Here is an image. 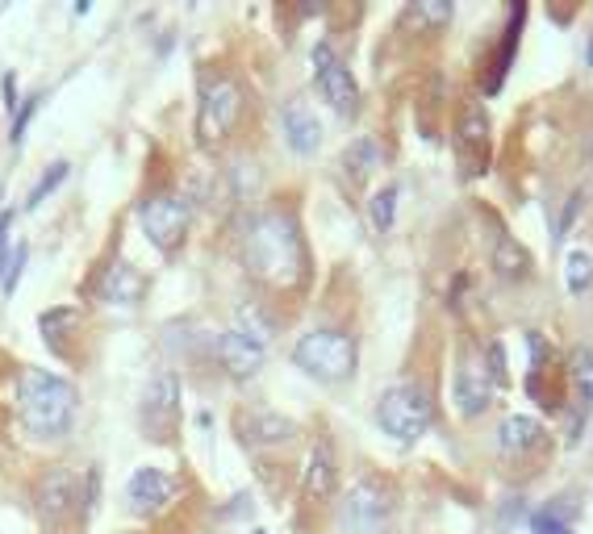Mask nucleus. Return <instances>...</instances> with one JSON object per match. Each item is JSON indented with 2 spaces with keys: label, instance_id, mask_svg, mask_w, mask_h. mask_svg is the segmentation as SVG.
Returning a JSON list of instances; mask_svg holds the SVG:
<instances>
[{
  "label": "nucleus",
  "instance_id": "1",
  "mask_svg": "<svg viewBox=\"0 0 593 534\" xmlns=\"http://www.w3.org/2000/svg\"><path fill=\"white\" fill-rule=\"evenodd\" d=\"M243 263L260 284L280 289V293H289L305 280V242L284 209H263L251 218L243 234Z\"/></svg>",
  "mask_w": 593,
  "mask_h": 534
},
{
  "label": "nucleus",
  "instance_id": "2",
  "mask_svg": "<svg viewBox=\"0 0 593 534\" xmlns=\"http://www.w3.org/2000/svg\"><path fill=\"white\" fill-rule=\"evenodd\" d=\"M76 410H80V393L76 384L54 376L47 367H21L18 372V417L21 431L38 439V443H59L68 439L76 426Z\"/></svg>",
  "mask_w": 593,
  "mask_h": 534
},
{
  "label": "nucleus",
  "instance_id": "3",
  "mask_svg": "<svg viewBox=\"0 0 593 534\" xmlns=\"http://www.w3.org/2000/svg\"><path fill=\"white\" fill-rule=\"evenodd\" d=\"M293 363L305 372V376L322 380V384H343V380L355 376V363H360V351H355V339L343 334V330H305L293 343Z\"/></svg>",
  "mask_w": 593,
  "mask_h": 534
},
{
  "label": "nucleus",
  "instance_id": "4",
  "mask_svg": "<svg viewBox=\"0 0 593 534\" xmlns=\"http://www.w3.org/2000/svg\"><path fill=\"white\" fill-rule=\"evenodd\" d=\"M431 422H435V401L414 380L389 384L376 401V426L398 443H419L431 431Z\"/></svg>",
  "mask_w": 593,
  "mask_h": 534
},
{
  "label": "nucleus",
  "instance_id": "5",
  "mask_svg": "<svg viewBox=\"0 0 593 534\" xmlns=\"http://www.w3.org/2000/svg\"><path fill=\"white\" fill-rule=\"evenodd\" d=\"M243 118V88L230 75H210L201 84V104H197V142L201 147H222L230 130Z\"/></svg>",
  "mask_w": 593,
  "mask_h": 534
},
{
  "label": "nucleus",
  "instance_id": "6",
  "mask_svg": "<svg viewBox=\"0 0 593 534\" xmlns=\"http://www.w3.org/2000/svg\"><path fill=\"white\" fill-rule=\"evenodd\" d=\"M398 510L393 501V488L381 481V476H360L343 493V505H339V526L348 534H381L389 526V517Z\"/></svg>",
  "mask_w": 593,
  "mask_h": 534
},
{
  "label": "nucleus",
  "instance_id": "7",
  "mask_svg": "<svg viewBox=\"0 0 593 534\" xmlns=\"http://www.w3.org/2000/svg\"><path fill=\"white\" fill-rule=\"evenodd\" d=\"M310 63H314L318 97L331 104L339 118H355V113H360V84H355L351 68L343 63V54L334 51L331 42H318L314 54H310Z\"/></svg>",
  "mask_w": 593,
  "mask_h": 534
},
{
  "label": "nucleus",
  "instance_id": "8",
  "mask_svg": "<svg viewBox=\"0 0 593 534\" xmlns=\"http://www.w3.org/2000/svg\"><path fill=\"white\" fill-rule=\"evenodd\" d=\"M139 225L159 251H180L184 239H189L192 205L180 197V192H159V197H151V201H142Z\"/></svg>",
  "mask_w": 593,
  "mask_h": 534
},
{
  "label": "nucleus",
  "instance_id": "9",
  "mask_svg": "<svg viewBox=\"0 0 593 534\" xmlns=\"http://www.w3.org/2000/svg\"><path fill=\"white\" fill-rule=\"evenodd\" d=\"M139 426L155 443H168L175 434V426H180V376L175 372H155L151 384L142 389Z\"/></svg>",
  "mask_w": 593,
  "mask_h": 534
},
{
  "label": "nucleus",
  "instance_id": "10",
  "mask_svg": "<svg viewBox=\"0 0 593 534\" xmlns=\"http://www.w3.org/2000/svg\"><path fill=\"white\" fill-rule=\"evenodd\" d=\"M175 497V481L163 472V467H139L130 481H125V505H130V514L139 517H155L163 514Z\"/></svg>",
  "mask_w": 593,
  "mask_h": 534
},
{
  "label": "nucleus",
  "instance_id": "11",
  "mask_svg": "<svg viewBox=\"0 0 593 534\" xmlns=\"http://www.w3.org/2000/svg\"><path fill=\"white\" fill-rule=\"evenodd\" d=\"M497 393V376L485 360H464L455 372V410L464 417H481L493 405Z\"/></svg>",
  "mask_w": 593,
  "mask_h": 534
},
{
  "label": "nucleus",
  "instance_id": "12",
  "mask_svg": "<svg viewBox=\"0 0 593 534\" xmlns=\"http://www.w3.org/2000/svg\"><path fill=\"white\" fill-rule=\"evenodd\" d=\"M334 488H339V460H334L331 439H314L301 467V493L310 501H331Z\"/></svg>",
  "mask_w": 593,
  "mask_h": 534
},
{
  "label": "nucleus",
  "instance_id": "13",
  "mask_svg": "<svg viewBox=\"0 0 593 534\" xmlns=\"http://www.w3.org/2000/svg\"><path fill=\"white\" fill-rule=\"evenodd\" d=\"M213 351H218V363L227 367V376H230V380H251V376H260L263 360H268V351H263L260 343H251L247 334H239L234 326L218 334Z\"/></svg>",
  "mask_w": 593,
  "mask_h": 534
},
{
  "label": "nucleus",
  "instance_id": "14",
  "mask_svg": "<svg viewBox=\"0 0 593 534\" xmlns=\"http://www.w3.org/2000/svg\"><path fill=\"white\" fill-rule=\"evenodd\" d=\"M280 130H284V142L293 147V155H318L322 147V121L310 109V101H289L280 109Z\"/></svg>",
  "mask_w": 593,
  "mask_h": 534
},
{
  "label": "nucleus",
  "instance_id": "15",
  "mask_svg": "<svg viewBox=\"0 0 593 534\" xmlns=\"http://www.w3.org/2000/svg\"><path fill=\"white\" fill-rule=\"evenodd\" d=\"M76 505V476L68 467H51L42 481H38V514L54 522V517H68Z\"/></svg>",
  "mask_w": 593,
  "mask_h": 534
},
{
  "label": "nucleus",
  "instance_id": "16",
  "mask_svg": "<svg viewBox=\"0 0 593 534\" xmlns=\"http://www.w3.org/2000/svg\"><path fill=\"white\" fill-rule=\"evenodd\" d=\"M547 443V434L535 417L526 414H510L502 426H497V447L506 451V455H526V451H540Z\"/></svg>",
  "mask_w": 593,
  "mask_h": 534
},
{
  "label": "nucleus",
  "instance_id": "17",
  "mask_svg": "<svg viewBox=\"0 0 593 534\" xmlns=\"http://www.w3.org/2000/svg\"><path fill=\"white\" fill-rule=\"evenodd\" d=\"M101 301L105 305H139L142 301V276L125 259H118L105 272V280H101Z\"/></svg>",
  "mask_w": 593,
  "mask_h": 534
},
{
  "label": "nucleus",
  "instance_id": "18",
  "mask_svg": "<svg viewBox=\"0 0 593 534\" xmlns=\"http://www.w3.org/2000/svg\"><path fill=\"white\" fill-rule=\"evenodd\" d=\"M493 268L502 280H526L531 276V255H526L519 242L510 239L506 230L493 234Z\"/></svg>",
  "mask_w": 593,
  "mask_h": 534
},
{
  "label": "nucleus",
  "instance_id": "19",
  "mask_svg": "<svg viewBox=\"0 0 593 534\" xmlns=\"http://www.w3.org/2000/svg\"><path fill=\"white\" fill-rule=\"evenodd\" d=\"M293 434H296L293 417L268 414V410H255V414L247 417V439H251V443H263V447H280V443H289Z\"/></svg>",
  "mask_w": 593,
  "mask_h": 534
},
{
  "label": "nucleus",
  "instance_id": "20",
  "mask_svg": "<svg viewBox=\"0 0 593 534\" xmlns=\"http://www.w3.org/2000/svg\"><path fill=\"white\" fill-rule=\"evenodd\" d=\"M234 330H239V334H247L251 343H260L263 351H268V343L277 339V318L263 310L260 301H243V305H239V313H234Z\"/></svg>",
  "mask_w": 593,
  "mask_h": 534
},
{
  "label": "nucleus",
  "instance_id": "21",
  "mask_svg": "<svg viewBox=\"0 0 593 534\" xmlns=\"http://www.w3.org/2000/svg\"><path fill=\"white\" fill-rule=\"evenodd\" d=\"M485 147H489V113L476 101H469L464 113H460V151L469 155V151H485Z\"/></svg>",
  "mask_w": 593,
  "mask_h": 534
},
{
  "label": "nucleus",
  "instance_id": "22",
  "mask_svg": "<svg viewBox=\"0 0 593 534\" xmlns=\"http://www.w3.org/2000/svg\"><path fill=\"white\" fill-rule=\"evenodd\" d=\"M343 168H348L351 180H364V175H372L376 168H381V142L376 139H355L343 151Z\"/></svg>",
  "mask_w": 593,
  "mask_h": 534
},
{
  "label": "nucleus",
  "instance_id": "23",
  "mask_svg": "<svg viewBox=\"0 0 593 534\" xmlns=\"http://www.w3.org/2000/svg\"><path fill=\"white\" fill-rule=\"evenodd\" d=\"M564 280H569V293L573 296L590 293L593 289V251H585V246L569 251V259H564Z\"/></svg>",
  "mask_w": 593,
  "mask_h": 534
},
{
  "label": "nucleus",
  "instance_id": "24",
  "mask_svg": "<svg viewBox=\"0 0 593 534\" xmlns=\"http://www.w3.org/2000/svg\"><path fill=\"white\" fill-rule=\"evenodd\" d=\"M398 197H402V189H398V184H384V189H376V192H372V201H368L372 225H376L381 234H389V230H393V218H398Z\"/></svg>",
  "mask_w": 593,
  "mask_h": 534
},
{
  "label": "nucleus",
  "instance_id": "25",
  "mask_svg": "<svg viewBox=\"0 0 593 534\" xmlns=\"http://www.w3.org/2000/svg\"><path fill=\"white\" fill-rule=\"evenodd\" d=\"M68 175H71V163H63V159H54L51 168H47V172L38 175L34 189H30V197H26V209H38V205H42V201H47V197H51V192L59 189V184H63Z\"/></svg>",
  "mask_w": 593,
  "mask_h": 534
},
{
  "label": "nucleus",
  "instance_id": "26",
  "mask_svg": "<svg viewBox=\"0 0 593 534\" xmlns=\"http://www.w3.org/2000/svg\"><path fill=\"white\" fill-rule=\"evenodd\" d=\"M38 109H42V92H30V97H21L18 113H13V121H9V142H13V147H21L26 130H30V121L38 118Z\"/></svg>",
  "mask_w": 593,
  "mask_h": 534
},
{
  "label": "nucleus",
  "instance_id": "27",
  "mask_svg": "<svg viewBox=\"0 0 593 534\" xmlns=\"http://www.w3.org/2000/svg\"><path fill=\"white\" fill-rule=\"evenodd\" d=\"M569 376H573L576 393L593 405V351H573V360H569Z\"/></svg>",
  "mask_w": 593,
  "mask_h": 534
},
{
  "label": "nucleus",
  "instance_id": "28",
  "mask_svg": "<svg viewBox=\"0 0 593 534\" xmlns=\"http://www.w3.org/2000/svg\"><path fill=\"white\" fill-rule=\"evenodd\" d=\"M26 259H30V246H26V242H18V246L9 251V263H4V276H0V289H4V293H9V296L18 293V280H21V272H26Z\"/></svg>",
  "mask_w": 593,
  "mask_h": 534
},
{
  "label": "nucleus",
  "instance_id": "29",
  "mask_svg": "<svg viewBox=\"0 0 593 534\" xmlns=\"http://www.w3.org/2000/svg\"><path fill=\"white\" fill-rule=\"evenodd\" d=\"M410 18L426 21V26H443V21H452V4H414Z\"/></svg>",
  "mask_w": 593,
  "mask_h": 534
},
{
  "label": "nucleus",
  "instance_id": "30",
  "mask_svg": "<svg viewBox=\"0 0 593 534\" xmlns=\"http://www.w3.org/2000/svg\"><path fill=\"white\" fill-rule=\"evenodd\" d=\"M531 526H535V534H569V531H573V526H569V522H564L560 514H552V510H540Z\"/></svg>",
  "mask_w": 593,
  "mask_h": 534
},
{
  "label": "nucleus",
  "instance_id": "31",
  "mask_svg": "<svg viewBox=\"0 0 593 534\" xmlns=\"http://www.w3.org/2000/svg\"><path fill=\"white\" fill-rule=\"evenodd\" d=\"M590 63H593V42H590Z\"/></svg>",
  "mask_w": 593,
  "mask_h": 534
}]
</instances>
